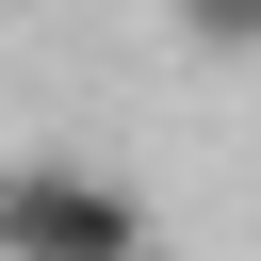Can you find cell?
I'll list each match as a JSON object with an SVG mask.
<instances>
[{
  "label": "cell",
  "mask_w": 261,
  "mask_h": 261,
  "mask_svg": "<svg viewBox=\"0 0 261 261\" xmlns=\"http://www.w3.org/2000/svg\"><path fill=\"white\" fill-rule=\"evenodd\" d=\"M147 196L98 163H0V261H147Z\"/></svg>",
  "instance_id": "1"
},
{
  "label": "cell",
  "mask_w": 261,
  "mask_h": 261,
  "mask_svg": "<svg viewBox=\"0 0 261 261\" xmlns=\"http://www.w3.org/2000/svg\"><path fill=\"white\" fill-rule=\"evenodd\" d=\"M179 33L196 49H261V0H179Z\"/></svg>",
  "instance_id": "2"
}]
</instances>
